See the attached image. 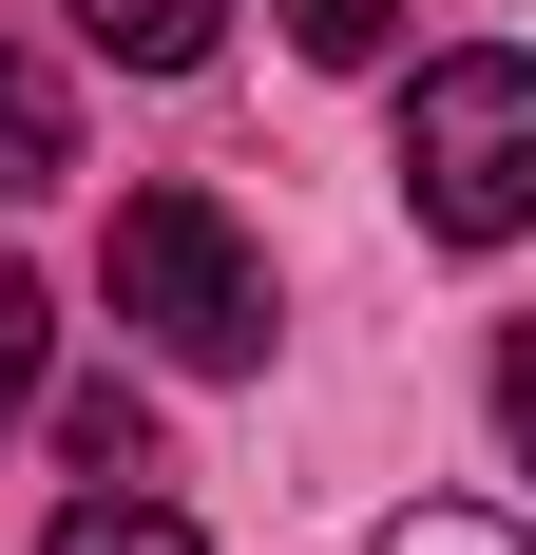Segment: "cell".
Instances as JSON below:
<instances>
[{"mask_svg":"<svg viewBox=\"0 0 536 555\" xmlns=\"http://www.w3.org/2000/svg\"><path fill=\"white\" fill-rule=\"evenodd\" d=\"M115 326L154 345V364H192V384H230V364H268V249L212 211V192H115Z\"/></svg>","mask_w":536,"mask_h":555,"instance_id":"cell-1","label":"cell"},{"mask_svg":"<svg viewBox=\"0 0 536 555\" xmlns=\"http://www.w3.org/2000/svg\"><path fill=\"white\" fill-rule=\"evenodd\" d=\"M403 211L441 249H518L536 230V57H498V39L422 57V96H403Z\"/></svg>","mask_w":536,"mask_h":555,"instance_id":"cell-2","label":"cell"},{"mask_svg":"<svg viewBox=\"0 0 536 555\" xmlns=\"http://www.w3.org/2000/svg\"><path fill=\"white\" fill-rule=\"evenodd\" d=\"M77 172V96H58V57L0 39V192H58Z\"/></svg>","mask_w":536,"mask_h":555,"instance_id":"cell-3","label":"cell"},{"mask_svg":"<svg viewBox=\"0 0 536 555\" xmlns=\"http://www.w3.org/2000/svg\"><path fill=\"white\" fill-rule=\"evenodd\" d=\"M212 20H230V0H77V39L135 57V77H192V57H212Z\"/></svg>","mask_w":536,"mask_h":555,"instance_id":"cell-4","label":"cell"},{"mask_svg":"<svg viewBox=\"0 0 536 555\" xmlns=\"http://www.w3.org/2000/svg\"><path fill=\"white\" fill-rule=\"evenodd\" d=\"M39 555H212V537H192L173 499H135V479H97V499H58V537H39Z\"/></svg>","mask_w":536,"mask_h":555,"instance_id":"cell-5","label":"cell"},{"mask_svg":"<svg viewBox=\"0 0 536 555\" xmlns=\"http://www.w3.org/2000/svg\"><path fill=\"white\" fill-rule=\"evenodd\" d=\"M58 460H77V479H154V402H135V384H77V402H58Z\"/></svg>","mask_w":536,"mask_h":555,"instance_id":"cell-6","label":"cell"},{"mask_svg":"<svg viewBox=\"0 0 536 555\" xmlns=\"http://www.w3.org/2000/svg\"><path fill=\"white\" fill-rule=\"evenodd\" d=\"M365 555H536V537H498V517H460V499H403Z\"/></svg>","mask_w":536,"mask_h":555,"instance_id":"cell-7","label":"cell"},{"mask_svg":"<svg viewBox=\"0 0 536 555\" xmlns=\"http://www.w3.org/2000/svg\"><path fill=\"white\" fill-rule=\"evenodd\" d=\"M268 20H288L326 77H365V57H383V0H268Z\"/></svg>","mask_w":536,"mask_h":555,"instance_id":"cell-8","label":"cell"},{"mask_svg":"<svg viewBox=\"0 0 536 555\" xmlns=\"http://www.w3.org/2000/svg\"><path fill=\"white\" fill-rule=\"evenodd\" d=\"M20 402H39V269L0 249V422H20Z\"/></svg>","mask_w":536,"mask_h":555,"instance_id":"cell-9","label":"cell"},{"mask_svg":"<svg viewBox=\"0 0 536 555\" xmlns=\"http://www.w3.org/2000/svg\"><path fill=\"white\" fill-rule=\"evenodd\" d=\"M498 441H518V479H536V326L498 345Z\"/></svg>","mask_w":536,"mask_h":555,"instance_id":"cell-10","label":"cell"}]
</instances>
